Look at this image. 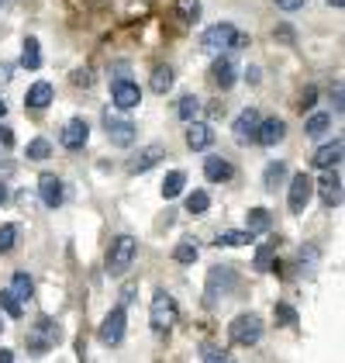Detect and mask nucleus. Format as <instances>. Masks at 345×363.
Masks as SVG:
<instances>
[{"instance_id":"nucleus-43","label":"nucleus","mask_w":345,"mask_h":363,"mask_svg":"<svg viewBox=\"0 0 345 363\" xmlns=\"http://www.w3.org/2000/svg\"><path fill=\"white\" fill-rule=\"evenodd\" d=\"M73 84H76V86H80V84L90 86V84H93V73H90V69H76V73H73Z\"/></svg>"},{"instance_id":"nucleus-39","label":"nucleus","mask_w":345,"mask_h":363,"mask_svg":"<svg viewBox=\"0 0 345 363\" xmlns=\"http://www.w3.org/2000/svg\"><path fill=\"white\" fill-rule=\"evenodd\" d=\"M276 322H280V325H293V322H297V311L290 305H276Z\"/></svg>"},{"instance_id":"nucleus-21","label":"nucleus","mask_w":345,"mask_h":363,"mask_svg":"<svg viewBox=\"0 0 345 363\" xmlns=\"http://www.w3.org/2000/svg\"><path fill=\"white\" fill-rule=\"evenodd\" d=\"M49 104H52V84L38 80L35 86H28V94H25V108H28V111H42V108H49Z\"/></svg>"},{"instance_id":"nucleus-40","label":"nucleus","mask_w":345,"mask_h":363,"mask_svg":"<svg viewBox=\"0 0 345 363\" xmlns=\"http://www.w3.org/2000/svg\"><path fill=\"white\" fill-rule=\"evenodd\" d=\"M328 97H332V108H335V114H342L345 97H342V84H339V80H335V86H332V94H328Z\"/></svg>"},{"instance_id":"nucleus-8","label":"nucleus","mask_w":345,"mask_h":363,"mask_svg":"<svg viewBox=\"0 0 345 363\" xmlns=\"http://www.w3.org/2000/svg\"><path fill=\"white\" fill-rule=\"evenodd\" d=\"M311 191H315V180H311V173H293V177H290L287 208L293 211V215H300V211L308 208V201H311Z\"/></svg>"},{"instance_id":"nucleus-17","label":"nucleus","mask_w":345,"mask_h":363,"mask_svg":"<svg viewBox=\"0 0 345 363\" xmlns=\"http://www.w3.org/2000/svg\"><path fill=\"white\" fill-rule=\"evenodd\" d=\"M38 194H42V201H45L49 208H59V204H62V197H66L62 180H59L56 173H42V177H38Z\"/></svg>"},{"instance_id":"nucleus-1","label":"nucleus","mask_w":345,"mask_h":363,"mask_svg":"<svg viewBox=\"0 0 345 363\" xmlns=\"http://www.w3.org/2000/svg\"><path fill=\"white\" fill-rule=\"evenodd\" d=\"M135 259H139V239L124 232V235H115L107 259H104V270H107V277H124Z\"/></svg>"},{"instance_id":"nucleus-52","label":"nucleus","mask_w":345,"mask_h":363,"mask_svg":"<svg viewBox=\"0 0 345 363\" xmlns=\"http://www.w3.org/2000/svg\"><path fill=\"white\" fill-rule=\"evenodd\" d=\"M0 333H4V322H0Z\"/></svg>"},{"instance_id":"nucleus-14","label":"nucleus","mask_w":345,"mask_h":363,"mask_svg":"<svg viewBox=\"0 0 345 363\" xmlns=\"http://www.w3.org/2000/svg\"><path fill=\"white\" fill-rule=\"evenodd\" d=\"M166 156V149L159 145V142H152V145H145L139 152H131V160H128V173H145V169H152L159 160Z\"/></svg>"},{"instance_id":"nucleus-19","label":"nucleus","mask_w":345,"mask_h":363,"mask_svg":"<svg viewBox=\"0 0 345 363\" xmlns=\"http://www.w3.org/2000/svg\"><path fill=\"white\" fill-rule=\"evenodd\" d=\"M211 139H214V135H211V128L204 125L201 118L187 125V149H194V152H204V149H211Z\"/></svg>"},{"instance_id":"nucleus-10","label":"nucleus","mask_w":345,"mask_h":363,"mask_svg":"<svg viewBox=\"0 0 345 363\" xmlns=\"http://www.w3.org/2000/svg\"><path fill=\"white\" fill-rule=\"evenodd\" d=\"M317 197L328 208H339L342 204V173H339V167L324 169V177H317Z\"/></svg>"},{"instance_id":"nucleus-5","label":"nucleus","mask_w":345,"mask_h":363,"mask_svg":"<svg viewBox=\"0 0 345 363\" xmlns=\"http://www.w3.org/2000/svg\"><path fill=\"white\" fill-rule=\"evenodd\" d=\"M266 333V325H262V318L252 315V311H242V315H235L228 325V339L235 346H256L259 339Z\"/></svg>"},{"instance_id":"nucleus-24","label":"nucleus","mask_w":345,"mask_h":363,"mask_svg":"<svg viewBox=\"0 0 345 363\" xmlns=\"http://www.w3.org/2000/svg\"><path fill=\"white\" fill-rule=\"evenodd\" d=\"M269 225H273V218H269V211L266 208H249V215H245V228L252 232V235H262V232H269Z\"/></svg>"},{"instance_id":"nucleus-49","label":"nucleus","mask_w":345,"mask_h":363,"mask_svg":"<svg viewBox=\"0 0 345 363\" xmlns=\"http://www.w3.org/2000/svg\"><path fill=\"white\" fill-rule=\"evenodd\" d=\"M0 363H14V353L11 350H0Z\"/></svg>"},{"instance_id":"nucleus-12","label":"nucleus","mask_w":345,"mask_h":363,"mask_svg":"<svg viewBox=\"0 0 345 363\" xmlns=\"http://www.w3.org/2000/svg\"><path fill=\"white\" fill-rule=\"evenodd\" d=\"M86 139H90V125H86L83 118L66 121V128H62V135H59L62 149H69V152H80V149L86 145Z\"/></svg>"},{"instance_id":"nucleus-13","label":"nucleus","mask_w":345,"mask_h":363,"mask_svg":"<svg viewBox=\"0 0 345 363\" xmlns=\"http://www.w3.org/2000/svg\"><path fill=\"white\" fill-rule=\"evenodd\" d=\"M287 135V121L283 118H259V128H256V142L259 145H276V142H283Z\"/></svg>"},{"instance_id":"nucleus-27","label":"nucleus","mask_w":345,"mask_h":363,"mask_svg":"<svg viewBox=\"0 0 345 363\" xmlns=\"http://www.w3.org/2000/svg\"><path fill=\"white\" fill-rule=\"evenodd\" d=\"M183 187H187V173L183 169H172V173H166V180H163V197L172 201V197L183 194Z\"/></svg>"},{"instance_id":"nucleus-50","label":"nucleus","mask_w":345,"mask_h":363,"mask_svg":"<svg viewBox=\"0 0 345 363\" xmlns=\"http://www.w3.org/2000/svg\"><path fill=\"white\" fill-rule=\"evenodd\" d=\"M328 4H332L335 11H342V7H345V0H328Z\"/></svg>"},{"instance_id":"nucleus-2","label":"nucleus","mask_w":345,"mask_h":363,"mask_svg":"<svg viewBox=\"0 0 345 363\" xmlns=\"http://www.w3.org/2000/svg\"><path fill=\"white\" fill-rule=\"evenodd\" d=\"M245 38H249V35H242L231 21H218V25H211V28L204 31L201 45L207 49V52L221 56V52H228V49H242V45H245Z\"/></svg>"},{"instance_id":"nucleus-22","label":"nucleus","mask_w":345,"mask_h":363,"mask_svg":"<svg viewBox=\"0 0 345 363\" xmlns=\"http://www.w3.org/2000/svg\"><path fill=\"white\" fill-rule=\"evenodd\" d=\"M172 84H176V73H172V66H166V62H159V66L152 69V80H148V86H152V94H170Z\"/></svg>"},{"instance_id":"nucleus-38","label":"nucleus","mask_w":345,"mask_h":363,"mask_svg":"<svg viewBox=\"0 0 345 363\" xmlns=\"http://www.w3.org/2000/svg\"><path fill=\"white\" fill-rule=\"evenodd\" d=\"M256 270H259V274L273 270V246H259V252H256Z\"/></svg>"},{"instance_id":"nucleus-29","label":"nucleus","mask_w":345,"mask_h":363,"mask_svg":"<svg viewBox=\"0 0 345 363\" xmlns=\"http://www.w3.org/2000/svg\"><path fill=\"white\" fill-rule=\"evenodd\" d=\"M176 111H180V121H197V114H201V101L194 97V94H183L180 97V104H176Z\"/></svg>"},{"instance_id":"nucleus-7","label":"nucleus","mask_w":345,"mask_h":363,"mask_svg":"<svg viewBox=\"0 0 345 363\" xmlns=\"http://www.w3.org/2000/svg\"><path fill=\"white\" fill-rule=\"evenodd\" d=\"M124 333H128V315H124V305H115L107 315H104V322H100L97 335H100V342H104L107 350H115V346L124 342Z\"/></svg>"},{"instance_id":"nucleus-4","label":"nucleus","mask_w":345,"mask_h":363,"mask_svg":"<svg viewBox=\"0 0 345 363\" xmlns=\"http://www.w3.org/2000/svg\"><path fill=\"white\" fill-rule=\"evenodd\" d=\"M176 315H180L176 298H172L170 291H156V294H152V308H148V325H152V333L166 335L172 325H176Z\"/></svg>"},{"instance_id":"nucleus-25","label":"nucleus","mask_w":345,"mask_h":363,"mask_svg":"<svg viewBox=\"0 0 345 363\" xmlns=\"http://www.w3.org/2000/svg\"><path fill=\"white\" fill-rule=\"evenodd\" d=\"M21 66L25 69H42V45H38V38H25V45H21Z\"/></svg>"},{"instance_id":"nucleus-18","label":"nucleus","mask_w":345,"mask_h":363,"mask_svg":"<svg viewBox=\"0 0 345 363\" xmlns=\"http://www.w3.org/2000/svg\"><path fill=\"white\" fill-rule=\"evenodd\" d=\"M259 118H262V114H259L256 108H245V111H238V121H235V139H238V142H252V139H256Z\"/></svg>"},{"instance_id":"nucleus-32","label":"nucleus","mask_w":345,"mask_h":363,"mask_svg":"<svg viewBox=\"0 0 345 363\" xmlns=\"http://www.w3.org/2000/svg\"><path fill=\"white\" fill-rule=\"evenodd\" d=\"M283 180H287V163H280V160H276V163H269V167H266V180H262V184H266V191H276Z\"/></svg>"},{"instance_id":"nucleus-23","label":"nucleus","mask_w":345,"mask_h":363,"mask_svg":"<svg viewBox=\"0 0 345 363\" xmlns=\"http://www.w3.org/2000/svg\"><path fill=\"white\" fill-rule=\"evenodd\" d=\"M11 294L25 305V301H31L35 298V280H31V274H25V270H18L14 277H11Z\"/></svg>"},{"instance_id":"nucleus-33","label":"nucleus","mask_w":345,"mask_h":363,"mask_svg":"<svg viewBox=\"0 0 345 363\" xmlns=\"http://www.w3.org/2000/svg\"><path fill=\"white\" fill-rule=\"evenodd\" d=\"M172 259H176L180 267H190V263L197 259V242H194V239H183V242L172 250Z\"/></svg>"},{"instance_id":"nucleus-51","label":"nucleus","mask_w":345,"mask_h":363,"mask_svg":"<svg viewBox=\"0 0 345 363\" xmlns=\"http://www.w3.org/2000/svg\"><path fill=\"white\" fill-rule=\"evenodd\" d=\"M4 114H7V101H0V118H4Z\"/></svg>"},{"instance_id":"nucleus-42","label":"nucleus","mask_w":345,"mask_h":363,"mask_svg":"<svg viewBox=\"0 0 345 363\" xmlns=\"http://www.w3.org/2000/svg\"><path fill=\"white\" fill-rule=\"evenodd\" d=\"M297 256H300V267H304V263L311 267V263H315V256H317V246H300V252H297Z\"/></svg>"},{"instance_id":"nucleus-30","label":"nucleus","mask_w":345,"mask_h":363,"mask_svg":"<svg viewBox=\"0 0 345 363\" xmlns=\"http://www.w3.org/2000/svg\"><path fill=\"white\" fill-rule=\"evenodd\" d=\"M176 11H180L183 25H197L201 21V0H176Z\"/></svg>"},{"instance_id":"nucleus-20","label":"nucleus","mask_w":345,"mask_h":363,"mask_svg":"<svg viewBox=\"0 0 345 363\" xmlns=\"http://www.w3.org/2000/svg\"><path fill=\"white\" fill-rule=\"evenodd\" d=\"M211 80L221 86V90H231V86H235V62H231L225 52L214 59V66H211Z\"/></svg>"},{"instance_id":"nucleus-37","label":"nucleus","mask_w":345,"mask_h":363,"mask_svg":"<svg viewBox=\"0 0 345 363\" xmlns=\"http://www.w3.org/2000/svg\"><path fill=\"white\" fill-rule=\"evenodd\" d=\"M18 246V225H0V252H11Z\"/></svg>"},{"instance_id":"nucleus-53","label":"nucleus","mask_w":345,"mask_h":363,"mask_svg":"<svg viewBox=\"0 0 345 363\" xmlns=\"http://www.w3.org/2000/svg\"><path fill=\"white\" fill-rule=\"evenodd\" d=\"M0 7H4V0H0Z\"/></svg>"},{"instance_id":"nucleus-26","label":"nucleus","mask_w":345,"mask_h":363,"mask_svg":"<svg viewBox=\"0 0 345 363\" xmlns=\"http://www.w3.org/2000/svg\"><path fill=\"white\" fill-rule=\"evenodd\" d=\"M304 132H308L311 139H321L324 132H332V111H315L311 118H308Z\"/></svg>"},{"instance_id":"nucleus-36","label":"nucleus","mask_w":345,"mask_h":363,"mask_svg":"<svg viewBox=\"0 0 345 363\" xmlns=\"http://www.w3.org/2000/svg\"><path fill=\"white\" fill-rule=\"evenodd\" d=\"M0 308H4L11 318H21V308H25V305L11 294V287H4V291H0Z\"/></svg>"},{"instance_id":"nucleus-9","label":"nucleus","mask_w":345,"mask_h":363,"mask_svg":"<svg viewBox=\"0 0 345 363\" xmlns=\"http://www.w3.org/2000/svg\"><path fill=\"white\" fill-rule=\"evenodd\" d=\"M111 104H115L117 111H131V108H139L142 104V90L135 80H111Z\"/></svg>"},{"instance_id":"nucleus-45","label":"nucleus","mask_w":345,"mask_h":363,"mask_svg":"<svg viewBox=\"0 0 345 363\" xmlns=\"http://www.w3.org/2000/svg\"><path fill=\"white\" fill-rule=\"evenodd\" d=\"M276 4H280V11H300L308 0H276Z\"/></svg>"},{"instance_id":"nucleus-16","label":"nucleus","mask_w":345,"mask_h":363,"mask_svg":"<svg viewBox=\"0 0 345 363\" xmlns=\"http://www.w3.org/2000/svg\"><path fill=\"white\" fill-rule=\"evenodd\" d=\"M204 177L211 184H228V180H235V163L221 160V156H207L204 160Z\"/></svg>"},{"instance_id":"nucleus-46","label":"nucleus","mask_w":345,"mask_h":363,"mask_svg":"<svg viewBox=\"0 0 345 363\" xmlns=\"http://www.w3.org/2000/svg\"><path fill=\"white\" fill-rule=\"evenodd\" d=\"M111 77H115V80H124V77H128V62H115V66H111Z\"/></svg>"},{"instance_id":"nucleus-6","label":"nucleus","mask_w":345,"mask_h":363,"mask_svg":"<svg viewBox=\"0 0 345 363\" xmlns=\"http://www.w3.org/2000/svg\"><path fill=\"white\" fill-rule=\"evenodd\" d=\"M104 132H107V139L115 142V145H121V149H128L131 142H135V121L128 118L124 111H104Z\"/></svg>"},{"instance_id":"nucleus-3","label":"nucleus","mask_w":345,"mask_h":363,"mask_svg":"<svg viewBox=\"0 0 345 363\" xmlns=\"http://www.w3.org/2000/svg\"><path fill=\"white\" fill-rule=\"evenodd\" d=\"M59 342H62V329H59L56 318H49V315H42V318H38V322L28 329L31 357H45L49 350H56Z\"/></svg>"},{"instance_id":"nucleus-11","label":"nucleus","mask_w":345,"mask_h":363,"mask_svg":"<svg viewBox=\"0 0 345 363\" xmlns=\"http://www.w3.org/2000/svg\"><path fill=\"white\" fill-rule=\"evenodd\" d=\"M235 280H238V274H235L231 267H214V270L207 274V298H211V301L225 298L231 287H235Z\"/></svg>"},{"instance_id":"nucleus-47","label":"nucleus","mask_w":345,"mask_h":363,"mask_svg":"<svg viewBox=\"0 0 345 363\" xmlns=\"http://www.w3.org/2000/svg\"><path fill=\"white\" fill-rule=\"evenodd\" d=\"M7 201H11V191H7V184L0 180V204H7Z\"/></svg>"},{"instance_id":"nucleus-48","label":"nucleus","mask_w":345,"mask_h":363,"mask_svg":"<svg viewBox=\"0 0 345 363\" xmlns=\"http://www.w3.org/2000/svg\"><path fill=\"white\" fill-rule=\"evenodd\" d=\"M0 142H4V145H11V142H14V135H11V128H0Z\"/></svg>"},{"instance_id":"nucleus-28","label":"nucleus","mask_w":345,"mask_h":363,"mask_svg":"<svg viewBox=\"0 0 345 363\" xmlns=\"http://www.w3.org/2000/svg\"><path fill=\"white\" fill-rule=\"evenodd\" d=\"M249 242H256V235L249 232V228H242V232H221V235H214V246L221 250V246H249Z\"/></svg>"},{"instance_id":"nucleus-34","label":"nucleus","mask_w":345,"mask_h":363,"mask_svg":"<svg viewBox=\"0 0 345 363\" xmlns=\"http://www.w3.org/2000/svg\"><path fill=\"white\" fill-rule=\"evenodd\" d=\"M25 156L35 160V163H45V160L52 156V145H49V139H31L28 149H25Z\"/></svg>"},{"instance_id":"nucleus-35","label":"nucleus","mask_w":345,"mask_h":363,"mask_svg":"<svg viewBox=\"0 0 345 363\" xmlns=\"http://www.w3.org/2000/svg\"><path fill=\"white\" fill-rule=\"evenodd\" d=\"M207 208H211V194L207 191H194L187 197V215H204Z\"/></svg>"},{"instance_id":"nucleus-44","label":"nucleus","mask_w":345,"mask_h":363,"mask_svg":"<svg viewBox=\"0 0 345 363\" xmlns=\"http://www.w3.org/2000/svg\"><path fill=\"white\" fill-rule=\"evenodd\" d=\"M11 77H14V66L11 62H0V86L11 84Z\"/></svg>"},{"instance_id":"nucleus-15","label":"nucleus","mask_w":345,"mask_h":363,"mask_svg":"<svg viewBox=\"0 0 345 363\" xmlns=\"http://www.w3.org/2000/svg\"><path fill=\"white\" fill-rule=\"evenodd\" d=\"M342 139H332V142H321L315 149V156H311V163H315L317 169H335L339 163H342Z\"/></svg>"},{"instance_id":"nucleus-41","label":"nucleus","mask_w":345,"mask_h":363,"mask_svg":"<svg viewBox=\"0 0 345 363\" xmlns=\"http://www.w3.org/2000/svg\"><path fill=\"white\" fill-rule=\"evenodd\" d=\"M315 101H317V90L315 86H304V94H300V108H304V111H311V108H315Z\"/></svg>"},{"instance_id":"nucleus-31","label":"nucleus","mask_w":345,"mask_h":363,"mask_svg":"<svg viewBox=\"0 0 345 363\" xmlns=\"http://www.w3.org/2000/svg\"><path fill=\"white\" fill-rule=\"evenodd\" d=\"M201 360L204 363H235V357H231L228 350H221L218 342H204L201 346Z\"/></svg>"}]
</instances>
